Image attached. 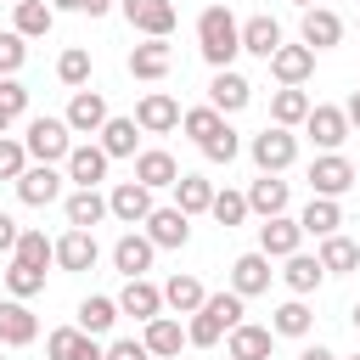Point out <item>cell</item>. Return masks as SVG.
I'll return each mask as SVG.
<instances>
[{
	"label": "cell",
	"mask_w": 360,
	"mask_h": 360,
	"mask_svg": "<svg viewBox=\"0 0 360 360\" xmlns=\"http://www.w3.org/2000/svg\"><path fill=\"white\" fill-rule=\"evenodd\" d=\"M197 51H202V62H208L214 73H225V68L236 62V51H242V22H236L225 6H208V11L197 17Z\"/></svg>",
	"instance_id": "1"
},
{
	"label": "cell",
	"mask_w": 360,
	"mask_h": 360,
	"mask_svg": "<svg viewBox=\"0 0 360 360\" xmlns=\"http://www.w3.org/2000/svg\"><path fill=\"white\" fill-rule=\"evenodd\" d=\"M236 326H242V292H208V304L186 321V343L191 349H214Z\"/></svg>",
	"instance_id": "2"
},
{
	"label": "cell",
	"mask_w": 360,
	"mask_h": 360,
	"mask_svg": "<svg viewBox=\"0 0 360 360\" xmlns=\"http://www.w3.org/2000/svg\"><path fill=\"white\" fill-rule=\"evenodd\" d=\"M22 146H28V158L34 163H68V152H73V129H68V118H28V129H22Z\"/></svg>",
	"instance_id": "3"
},
{
	"label": "cell",
	"mask_w": 360,
	"mask_h": 360,
	"mask_svg": "<svg viewBox=\"0 0 360 360\" xmlns=\"http://www.w3.org/2000/svg\"><path fill=\"white\" fill-rule=\"evenodd\" d=\"M253 163H259V174H281V169H292V158H298V135L292 129H281V124H270V129H259L253 135Z\"/></svg>",
	"instance_id": "4"
},
{
	"label": "cell",
	"mask_w": 360,
	"mask_h": 360,
	"mask_svg": "<svg viewBox=\"0 0 360 360\" xmlns=\"http://www.w3.org/2000/svg\"><path fill=\"white\" fill-rule=\"evenodd\" d=\"M124 22L135 34H146V39H169L180 11H174V0H124Z\"/></svg>",
	"instance_id": "5"
},
{
	"label": "cell",
	"mask_w": 360,
	"mask_h": 360,
	"mask_svg": "<svg viewBox=\"0 0 360 360\" xmlns=\"http://www.w3.org/2000/svg\"><path fill=\"white\" fill-rule=\"evenodd\" d=\"M349 186H354V163H349L343 152H321V158L309 163V197H332V202H338Z\"/></svg>",
	"instance_id": "6"
},
{
	"label": "cell",
	"mask_w": 360,
	"mask_h": 360,
	"mask_svg": "<svg viewBox=\"0 0 360 360\" xmlns=\"http://www.w3.org/2000/svg\"><path fill=\"white\" fill-rule=\"evenodd\" d=\"M62 118H68L73 135H101L112 112H107V96H101V90H73V101H68Z\"/></svg>",
	"instance_id": "7"
},
{
	"label": "cell",
	"mask_w": 360,
	"mask_h": 360,
	"mask_svg": "<svg viewBox=\"0 0 360 360\" xmlns=\"http://www.w3.org/2000/svg\"><path fill=\"white\" fill-rule=\"evenodd\" d=\"M45 360H107V349H101V338L79 332V326H56L45 338Z\"/></svg>",
	"instance_id": "8"
},
{
	"label": "cell",
	"mask_w": 360,
	"mask_h": 360,
	"mask_svg": "<svg viewBox=\"0 0 360 360\" xmlns=\"http://www.w3.org/2000/svg\"><path fill=\"white\" fill-rule=\"evenodd\" d=\"M135 124H141V135H169V129H180V101L163 90H146L135 107Z\"/></svg>",
	"instance_id": "9"
},
{
	"label": "cell",
	"mask_w": 360,
	"mask_h": 360,
	"mask_svg": "<svg viewBox=\"0 0 360 360\" xmlns=\"http://www.w3.org/2000/svg\"><path fill=\"white\" fill-rule=\"evenodd\" d=\"M39 338V321L22 298H0V349H22Z\"/></svg>",
	"instance_id": "10"
},
{
	"label": "cell",
	"mask_w": 360,
	"mask_h": 360,
	"mask_svg": "<svg viewBox=\"0 0 360 360\" xmlns=\"http://www.w3.org/2000/svg\"><path fill=\"white\" fill-rule=\"evenodd\" d=\"M304 129H309V141H315L321 152H338V146L349 141V112H343V107H309Z\"/></svg>",
	"instance_id": "11"
},
{
	"label": "cell",
	"mask_w": 360,
	"mask_h": 360,
	"mask_svg": "<svg viewBox=\"0 0 360 360\" xmlns=\"http://www.w3.org/2000/svg\"><path fill=\"white\" fill-rule=\"evenodd\" d=\"M17 197H22L28 208H51V202L62 197V174H56V163H28V174L17 180Z\"/></svg>",
	"instance_id": "12"
},
{
	"label": "cell",
	"mask_w": 360,
	"mask_h": 360,
	"mask_svg": "<svg viewBox=\"0 0 360 360\" xmlns=\"http://www.w3.org/2000/svg\"><path fill=\"white\" fill-rule=\"evenodd\" d=\"M107 208H112V219H124V225H146V214H152L158 202H152V191H146L141 180H124V186L107 191Z\"/></svg>",
	"instance_id": "13"
},
{
	"label": "cell",
	"mask_w": 360,
	"mask_h": 360,
	"mask_svg": "<svg viewBox=\"0 0 360 360\" xmlns=\"http://www.w3.org/2000/svg\"><path fill=\"white\" fill-rule=\"evenodd\" d=\"M298 242H304V225L287 219V214H276V219L259 225V253H264V259H292Z\"/></svg>",
	"instance_id": "14"
},
{
	"label": "cell",
	"mask_w": 360,
	"mask_h": 360,
	"mask_svg": "<svg viewBox=\"0 0 360 360\" xmlns=\"http://www.w3.org/2000/svg\"><path fill=\"white\" fill-rule=\"evenodd\" d=\"M298 39H304L309 51H332V45L343 39V17H338V11H326V6H309V11H304V22H298Z\"/></svg>",
	"instance_id": "15"
},
{
	"label": "cell",
	"mask_w": 360,
	"mask_h": 360,
	"mask_svg": "<svg viewBox=\"0 0 360 360\" xmlns=\"http://www.w3.org/2000/svg\"><path fill=\"white\" fill-rule=\"evenodd\" d=\"M107 163H112V158H107L101 146H90V141H84V146H73V152H68V180H73L79 191H96V186L107 180Z\"/></svg>",
	"instance_id": "16"
},
{
	"label": "cell",
	"mask_w": 360,
	"mask_h": 360,
	"mask_svg": "<svg viewBox=\"0 0 360 360\" xmlns=\"http://www.w3.org/2000/svg\"><path fill=\"white\" fill-rule=\"evenodd\" d=\"M146 236H152V248H186V242H191V214H180V208H152V214H146Z\"/></svg>",
	"instance_id": "17"
},
{
	"label": "cell",
	"mask_w": 360,
	"mask_h": 360,
	"mask_svg": "<svg viewBox=\"0 0 360 360\" xmlns=\"http://www.w3.org/2000/svg\"><path fill=\"white\" fill-rule=\"evenodd\" d=\"M270 259L253 248V253H242L236 264H231V292H242V298H259V292H270Z\"/></svg>",
	"instance_id": "18"
},
{
	"label": "cell",
	"mask_w": 360,
	"mask_h": 360,
	"mask_svg": "<svg viewBox=\"0 0 360 360\" xmlns=\"http://www.w3.org/2000/svg\"><path fill=\"white\" fill-rule=\"evenodd\" d=\"M118 309H124V315H135V321H158V315H163V287H152L146 276H135V281H124Z\"/></svg>",
	"instance_id": "19"
},
{
	"label": "cell",
	"mask_w": 360,
	"mask_h": 360,
	"mask_svg": "<svg viewBox=\"0 0 360 360\" xmlns=\"http://www.w3.org/2000/svg\"><path fill=\"white\" fill-rule=\"evenodd\" d=\"M225 349H231V360H270V349H276V332H270V326H253V321H242L236 332H225Z\"/></svg>",
	"instance_id": "20"
},
{
	"label": "cell",
	"mask_w": 360,
	"mask_h": 360,
	"mask_svg": "<svg viewBox=\"0 0 360 360\" xmlns=\"http://www.w3.org/2000/svg\"><path fill=\"white\" fill-rule=\"evenodd\" d=\"M248 101H253V84H248L242 73H231V68L214 73V84H208V107H214V112H242Z\"/></svg>",
	"instance_id": "21"
},
{
	"label": "cell",
	"mask_w": 360,
	"mask_h": 360,
	"mask_svg": "<svg viewBox=\"0 0 360 360\" xmlns=\"http://www.w3.org/2000/svg\"><path fill=\"white\" fill-rule=\"evenodd\" d=\"M135 180H141L146 191H158V186H174V180H180V163H174L163 146H146V152H135Z\"/></svg>",
	"instance_id": "22"
},
{
	"label": "cell",
	"mask_w": 360,
	"mask_h": 360,
	"mask_svg": "<svg viewBox=\"0 0 360 360\" xmlns=\"http://www.w3.org/2000/svg\"><path fill=\"white\" fill-rule=\"evenodd\" d=\"M152 253H158V248H152V236H146V231H141V236L129 231V236H118V242H112V264H118L129 281L152 270Z\"/></svg>",
	"instance_id": "23"
},
{
	"label": "cell",
	"mask_w": 360,
	"mask_h": 360,
	"mask_svg": "<svg viewBox=\"0 0 360 360\" xmlns=\"http://www.w3.org/2000/svg\"><path fill=\"white\" fill-rule=\"evenodd\" d=\"M270 73H276V84H304L315 73V51L309 45H281L270 56Z\"/></svg>",
	"instance_id": "24"
},
{
	"label": "cell",
	"mask_w": 360,
	"mask_h": 360,
	"mask_svg": "<svg viewBox=\"0 0 360 360\" xmlns=\"http://www.w3.org/2000/svg\"><path fill=\"white\" fill-rule=\"evenodd\" d=\"M287 180H276V174H259L253 186H248V208L259 214V219H276V214H287Z\"/></svg>",
	"instance_id": "25"
},
{
	"label": "cell",
	"mask_w": 360,
	"mask_h": 360,
	"mask_svg": "<svg viewBox=\"0 0 360 360\" xmlns=\"http://www.w3.org/2000/svg\"><path fill=\"white\" fill-rule=\"evenodd\" d=\"M62 214H68V225H73V231H96L112 208H107V197H101V191H73V197L62 202Z\"/></svg>",
	"instance_id": "26"
},
{
	"label": "cell",
	"mask_w": 360,
	"mask_h": 360,
	"mask_svg": "<svg viewBox=\"0 0 360 360\" xmlns=\"http://www.w3.org/2000/svg\"><path fill=\"white\" fill-rule=\"evenodd\" d=\"M96 253H101V248H96L90 231H68V236L56 242V264L73 270V276H79V270H96Z\"/></svg>",
	"instance_id": "27"
},
{
	"label": "cell",
	"mask_w": 360,
	"mask_h": 360,
	"mask_svg": "<svg viewBox=\"0 0 360 360\" xmlns=\"http://www.w3.org/2000/svg\"><path fill=\"white\" fill-rule=\"evenodd\" d=\"M146 354H158V360H169V354H180L186 349V326L174 321V315H158V321H146Z\"/></svg>",
	"instance_id": "28"
},
{
	"label": "cell",
	"mask_w": 360,
	"mask_h": 360,
	"mask_svg": "<svg viewBox=\"0 0 360 360\" xmlns=\"http://www.w3.org/2000/svg\"><path fill=\"white\" fill-rule=\"evenodd\" d=\"M242 51H253V56L270 62V56L281 51V22H276V17H248V22H242Z\"/></svg>",
	"instance_id": "29"
},
{
	"label": "cell",
	"mask_w": 360,
	"mask_h": 360,
	"mask_svg": "<svg viewBox=\"0 0 360 360\" xmlns=\"http://www.w3.org/2000/svg\"><path fill=\"white\" fill-rule=\"evenodd\" d=\"M298 225H304V236H338V225H343V208L332 202V197H309V208L298 214Z\"/></svg>",
	"instance_id": "30"
},
{
	"label": "cell",
	"mask_w": 360,
	"mask_h": 360,
	"mask_svg": "<svg viewBox=\"0 0 360 360\" xmlns=\"http://www.w3.org/2000/svg\"><path fill=\"white\" fill-rule=\"evenodd\" d=\"M163 304H169L174 315H197V309L208 304V292H202L197 276H169V281H163Z\"/></svg>",
	"instance_id": "31"
},
{
	"label": "cell",
	"mask_w": 360,
	"mask_h": 360,
	"mask_svg": "<svg viewBox=\"0 0 360 360\" xmlns=\"http://www.w3.org/2000/svg\"><path fill=\"white\" fill-rule=\"evenodd\" d=\"M309 107H315V101H309V96L298 90V84H281V90L270 96V118H276L281 129H292V124H304V118H309Z\"/></svg>",
	"instance_id": "32"
},
{
	"label": "cell",
	"mask_w": 360,
	"mask_h": 360,
	"mask_svg": "<svg viewBox=\"0 0 360 360\" xmlns=\"http://www.w3.org/2000/svg\"><path fill=\"white\" fill-rule=\"evenodd\" d=\"M281 281L292 287V298H304V292H315V287L326 281V264H321V259H309V253H292V259H287V270H281Z\"/></svg>",
	"instance_id": "33"
},
{
	"label": "cell",
	"mask_w": 360,
	"mask_h": 360,
	"mask_svg": "<svg viewBox=\"0 0 360 360\" xmlns=\"http://www.w3.org/2000/svg\"><path fill=\"white\" fill-rule=\"evenodd\" d=\"M169 62H174V56H169V45H163V39H146V45H135V51H129V73H135V79H163V73H169Z\"/></svg>",
	"instance_id": "34"
},
{
	"label": "cell",
	"mask_w": 360,
	"mask_h": 360,
	"mask_svg": "<svg viewBox=\"0 0 360 360\" xmlns=\"http://www.w3.org/2000/svg\"><path fill=\"white\" fill-rule=\"evenodd\" d=\"M135 141H141V124L135 118H107V129H101V152L107 158H135Z\"/></svg>",
	"instance_id": "35"
},
{
	"label": "cell",
	"mask_w": 360,
	"mask_h": 360,
	"mask_svg": "<svg viewBox=\"0 0 360 360\" xmlns=\"http://www.w3.org/2000/svg\"><path fill=\"white\" fill-rule=\"evenodd\" d=\"M174 208H180V214H208V208H214V186H208L202 174H180V180H174Z\"/></svg>",
	"instance_id": "36"
},
{
	"label": "cell",
	"mask_w": 360,
	"mask_h": 360,
	"mask_svg": "<svg viewBox=\"0 0 360 360\" xmlns=\"http://www.w3.org/2000/svg\"><path fill=\"white\" fill-rule=\"evenodd\" d=\"M112 321H118V298H96V292H90V298L79 304V321H73V326L90 332V338H101V332H112Z\"/></svg>",
	"instance_id": "37"
},
{
	"label": "cell",
	"mask_w": 360,
	"mask_h": 360,
	"mask_svg": "<svg viewBox=\"0 0 360 360\" xmlns=\"http://www.w3.org/2000/svg\"><path fill=\"white\" fill-rule=\"evenodd\" d=\"M309 326H315V315H309L304 298H287V304L270 315V332H276V338H309Z\"/></svg>",
	"instance_id": "38"
},
{
	"label": "cell",
	"mask_w": 360,
	"mask_h": 360,
	"mask_svg": "<svg viewBox=\"0 0 360 360\" xmlns=\"http://www.w3.org/2000/svg\"><path fill=\"white\" fill-rule=\"evenodd\" d=\"M11 11H17V34H22V39H45L51 22H56V11H51L45 0H22V6H11Z\"/></svg>",
	"instance_id": "39"
},
{
	"label": "cell",
	"mask_w": 360,
	"mask_h": 360,
	"mask_svg": "<svg viewBox=\"0 0 360 360\" xmlns=\"http://www.w3.org/2000/svg\"><path fill=\"white\" fill-rule=\"evenodd\" d=\"M315 259L326 264V276H343V270H354V264H360V242H349V236H326Z\"/></svg>",
	"instance_id": "40"
},
{
	"label": "cell",
	"mask_w": 360,
	"mask_h": 360,
	"mask_svg": "<svg viewBox=\"0 0 360 360\" xmlns=\"http://www.w3.org/2000/svg\"><path fill=\"white\" fill-rule=\"evenodd\" d=\"M180 129H186L197 146H208V141L225 129V112H214V107H191V112H180Z\"/></svg>",
	"instance_id": "41"
},
{
	"label": "cell",
	"mask_w": 360,
	"mask_h": 360,
	"mask_svg": "<svg viewBox=\"0 0 360 360\" xmlns=\"http://www.w3.org/2000/svg\"><path fill=\"white\" fill-rule=\"evenodd\" d=\"M6 292L28 304L34 292H45V270H39V264H22V259H11V270H6Z\"/></svg>",
	"instance_id": "42"
},
{
	"label": "cell",
	"mask_w": 360,
	"mask_h": 360,
	"mask_svg": "<svg viewBox=\"0 0 360 360\" xmlns=\"http://www.w3.org/2000/svg\"><path fill=\"white\" fill-rule=\"evenodd\" d=\"M56 79H62L68 90H84V84H90V51H79V45L62 51V56H56Z\"/></svg>",
	"instance_id": "43"
},
{
	"label": "cell",
	"mask_w": 360,
	"mask_h": 360,
	"mask_svg": "<svg viewBox=\"0 0 360 360\" xmlns=\"http://www.w3.org/2000/svg\"><path fill=\"white\" fill-rule=\"evenodd\" d=\"M11 259H22V264H39V270H45V264L56 259V242H51L45 231H22V236H17V253H11Z\"/></svg>",
	"instance_id": "44"
},
{
	"label": "cell",
	"mask_w": 360,
	"mask_h": 360,
	"mask_svg": "<svg viewBox=\"0 0 360 360\" xmlns=\"http://www.w3.org/2000/svg\"><path fill=\"white\" fill-rule=\"evenodd\" d=\"M28 112V84H17V79H0V135L17 124Z\"/></svg>",
	"instance_id": "45"
},
{
	"label": "cell",
	"mask_w": 360,
	"mask_h": 360,
	"mask_svg": "<svg viewBox=\"0 0 360 360\" xmlns=\"http://www.w3.org/2000/svg\"><path fill=\"white\" fill-rule=\"evenodd\" d=\"M208 214H214V219L231 231V225H242L253 208H248V191H214V208H208Z\"/></svg>",
	"instance_id": "46"
},
{
	"label": "cell",
	"mask_w": 360,
	"mask_h": 360,
	"mask_svg": "<svg viewBox=\"0 0 360 360\" xmlns=\"http://www.w3.org/2000/svg\"><path fill=\"white\" fill-rule=\"evenodd\" d=\"M22 62H28V39H22L17 28H6V34H0V79H17Z\"/></svg>",
	"instance_id": "47"
},
{
	"label": "cell",
	"mask_w": 360,
	"mask_h": 360,
	"mask_svg": "<svg viewBox=\"0 0 360 360\" xmlns=\"http://www.w3.org/2000/svg\"><path fill=\"white\" fill-rule=\"evenodd\" d=\"M22 174H28V146L0 135V180H22Z\"/></svg>",
	"instance_id": "48"
},
{
	"label": "cell",
	"mask_w": 360,
	"mask_h": 360,
	"mask_svg": "<svg viewBox=\"0 0 360 360\" xmlns=\"http://www.w3.org/2000/svg\"><path fill=\"white\" fill-rule=\"evenodd\" d=\"M236 152H242V141H236V129H231V124H225V129H219V135L202 146V158H208V163H231Z\"/></svg>",
	"instance_id": "49"
},
{
	"label": "cell",
	"mask_w": 360,
	"mask_h": 360,
	"mask_svg": "<svg viewBox=\"0 0 360 360\" xmlns=\"http://www.w3.org/2000/svg\"><path fill=\"white\" fill-rule=\"evenodd\" d=\"M107 360H152V354L141 338H118V343H107Z\"/></svg>",
	"instance_id": "50"
},
{
	"label": "cell",
	"mask_w": 360,
	"mask_h": 360,
	"mask_svg": "<svg viewBox=\"0 0 360 360\" xmlns=\"http://www.w3.org/2000/svg\"><path fill=\"white\" fill-rule=\"evenodd\" d=\"M17 236H22V231H17V219H11V214H0V253H17Z\"/></svg>",
	"instance_id": "51"
},
{
	"label": "cell",
	"mask_w": 360,
	"mask_h": 360,
	"mask_svg": "<svg viewBox=\"0 0 360 360\" xmlns=\"http://www.w3.org/2000/svg\"><path fill=\"white\" fill-rule=\"evenodd\" d=\"M343 112H349V129H360V90H354V96L343 101Z\"/></svg>",
	"instance_id": "52"
},
{
	"label": "cell",
	"mask_w": 360,
	"mask_h": 360,
	"mask_svg": "<svg viewBox=\"0 0 360 360\" xmlns=\"http://www.w3.org/2000/svg\"><path fill=\"white\" fill-rule=\"evenodd\" d=\"M112 11V0H84V17H107Z\"/></svg>",
	"instance_id": "53"
},
{
	"label": "cell",
	"mask_w": 360,
	"mask_h": 360,
	"mask_svg": "<svg viewBox=\"0 0 360 360\" xmlns=\"http://www.w3.org/2000/svg\"><path fill=\"white\" fill-rule=\"evenodd\" d=\"M298 360H338V354H332V349H321V343H315V349H304V354H298Z\"/></svg>",
	"instance_id": "54"
},
{
	"label": "cell",
	"mask_w": 360,
	"mask_h": 360,
	"mask_svg": "<svg viewBox=\"0 0 360 360\" xmlns=\"http://www.w3.org/2000/svg\"><path fill=\"white\" fill-rule=\"evenodd\" d=\"M51 11H84V0H51Z\"/></svg>",
	"instance_id": "55"
},
{
	"label": "cell",
	"mask_w": 360,
	"mask_h": 360,
	"mask_svg": "<svg viewBox=\"0 0 360 360\" xmlns=\"http://www.w3.org/2000/svg\"><path fill=\"white\" fill-rule=\"evenodd\" d=\"M349 321H354V332H360V304H354V309H349Z\"/></svg>",
	"instance_id": "56"
},
{
	"label": "cell",
	"mask_w": 360,
	"mask_h": 360,
	"mask_svg": "<svg viewBox=\"0 0 360 360\" xmlns=\"http://www.w3.org/2000/svg\"><path fill=\"white\" fill-rule=\"evenodd\" d=\"M292 6H304V11H309V6H315V0H292Z\"/></svg>",
	"instance_id": "57"
},
{
	"label": "cell",
	"mask_w": 360,
	"mask_h": 360,
	"mask_svg": "<svg viewBox=\"0 0 360 360\" xmlns=\"http://www.w3.org/2000/svg\"><path fill=\"white\" fill-rule=\"evenodd\" d=\"M6 6H22V0H6Z\"/></svg>",
	"instance_id": "58"
},
{
	"label": "cell",
	"mask_w": 360,
	"mask_h": 360,
	"mask_svg": "<svg viewBox=\"0 0 360 360\" xmlns=\"http://www.w3.org/2000/svg\"><path fill=\"white\" fill-rule=\"evenodd\" d=\"M349 360H360V354H349Z\"/></svg>",
	"instance_id": "59"
},
{
	"label": "cell",
	"mask_w": 360,
	"mask_h": 360,
	"mask_svg": "<svg viewBox=\"0 0 360 360\" xmlns=\"http://www.w3.org/2000/svg\"><path fill=\"white\" fill-rule=\"evenodd\" d=\"M0 360H6V354H0Z\"/></svg>",
	"instance_id": "60"
}]
</instances>
